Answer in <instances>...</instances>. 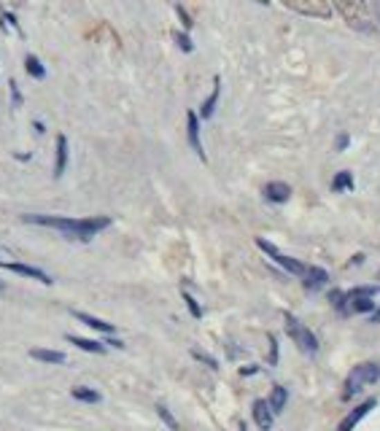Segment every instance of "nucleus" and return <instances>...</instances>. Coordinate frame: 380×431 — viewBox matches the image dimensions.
<instances>
[{"label": "nucleus", "instance_id": "obj_3", "mask_svg": "<svg viewBox=\"0 0 380 431\" xmlns=\"http://www.w3.org/2000/svg\"><path fill=\"white\" fill-rule=\"evenodd\" d=\"M332 8H337L343 14V19L354 30H361V33H375V22H372V8L370 3L364 0H337L332 3Z\"/></svg>", "mask_w": 380, "mask_h": 431}, {"label": "nucleus", "instance_id": "obj_19", "mask_svg": "<svg viewBox=\"0 0 380 431\" xmlns=\"http://www.w3.org/2000/svg\"><path fill=\"white\" fill-rule=\"evenodd\" d=\"M219 92H221V78L216 76L213 78V92H210V98L203 102V108H200V116L203 119H210L213 116V111H216V102H219Z\"/></svg>", "mask_w": 380, "mask_h": 431}, {"label": "nucleus", "instance_id": "obj_13", "mask_svg": "<svg viewBox=\"0 0 380 431\" xmlns=\"http://www.w3.org/2000/svg\"><path fill=\"white\" fill-rule=\"evenodd\" d=\"M289 197H291V186L289 183H283V181H270L267 186H264V200L267 203H289Z\"/></svg>", "mask_w": 380, "mask_h": 431}, {"label": "nucleus", "instance_id": "obj_33", "mask_svg": "<svg viewBox=\"0 0 380 431\" xmlns=\"http://www.w3.org/2000/svg\"><path fill=\"white\" fill-rule=\"evenodd\" d=\"M256 372V367H246V369H240V375H253Z\"/></svg>", "mask_w": 380, "mask_h": 431}, {"label": "nucleus", "instance_id": "obj_7", "mask_svg": "<svg viewBox=\"0 0 380 431\" xmlns=\"http://www.w3.org/2000/svg\"><path fill=\"white\" fill-rule=\"evenodd\" d=\"M283 6L302 14V17H313V19H329L332 11H334L329 0H286Z\"/></svg>", "mask_w": 380, "mask_h": 431}, {"label": "nucleus", "instance_id": "obj_32", "mask_svg": "<svg viewBox=\"0 0 380 431\" xmlns=\"http://www.w3.org/2000/svg\"><path fill=\"white\" fill-rule=\"evenodd\" d=\"M370 318H372V324H380V307L372 310V315H370Z\"/></svg>", "mask_w": 380, "mask_h": 431}, {"label": "nucleus", "instance_id": "obj_2", "mask_svg": "<svg viewBox=\"0 0 380 431\" xmlns=\"http://www.w3.org/2000/svg\"><path fill=\"white\" fill-rule=\"evenodd\" d=\"M375 286H356L351 291H332L329 302L343 313V315H359V313H372L375 310Z\"/></svg>", "mask_w": 380, "mask_h": 431}, {"label": "nucleus", "instance_id": "obj_11", "mask_svg": "<svg viewBox=\"0 0 380 431\" xmlns=\"http://www.w3.org/2000/svg\"><path fill=\"white\" fill-rule=\"evenodd\" d=\"M329 283V273L324 270V267H307L302 275V286L305 291H318V288H324Z\"/></svg>", "mask_w": 380, "mask_h": 431}, {"label": "nucleus", "instance_id": "obj_34", "mask_svg": "<svg viewBox=\"0 0 380 431\" xmlns=\"http://www.w3.org/2000/svg\"><path fill=\"white\" fill-rule=\"evenodd\" d=\"M240 431H248V426H246V423H240Z\"/></svg>", "mask_w": 380, "mask_h": 431}, {"label": "nucleus", "instance_id": "obj_20", "mask_svg": "<svg viewBox=\"0 0 380 431\" xmlns=\"http://www.w3.org/2000/svg\"><path fill=\"white\" fill-rule=\"evenodd\" d=\"M71 394H73V399H78V402H87V405H98V402L102 399L95 388H87V385H76Z\"/></svg>", "mask_w": 380, "mask_h": 431}, {"label": "nucleus", "instance_id": "obj_5", "mask_svg": "<svg viewBox=\"0 0 380 431\" xmlns=\"http://www.w3.org/2000/svg\"><path fill=\"white\" fill-rule=\"evenodd\" d=\"M283 327H286V334L291 337V342H294L302 354H307V356L318 354V337L307 329L300 318H294L291 313H286V315H283Z\"/></svg>", "mask_w": 380, "mask_h": 431}, {"label": "nucleus", "instance_id": "obj_22", "mask_svg": "<svg viewBox=\"0 0 380 431\" xmlns=\"http://www.w3.org/2000/svg\"><path fill=\"white\" fill-rule=\"evenodd\" d=\"M25 71H27V76H33V78H46V68H44L41 59L33 57V54L25 57Z\"/></svg>", "mask_w": 380, "mask_h": 431}, {"label": "nucleus", "instance_id": "obj_25", "mask_svg": "<svg viewBox=\"0 0 380 431\" xmlns=\"http://www.w3.org/2000/svg\"><path fill=\"white\" fill-rule=\"evenodd\" d=\"M176 44L181 46V51H186V54L194 51V44H192V38H189L186 33H176Z\"/></svg>", "mask_w": 380, "mask_h": 431}, {"label": "nucleus", "instance_id": "obj_26", "mask_svg": "<svg viewBox=\"0 0 380 431\" xmlns=\"http://www.w3.org/2000/svg\"><path fill=\"white\" fill-rule=\"evenodd\" d=\"M192 356L197 358V361H203V364H208L210 369H219V361L213 358V356H208V354H203V351H192Z\"/></svg>", "mask_w": 380, "mask_h": 431}, {"label": "nucleus", "instance_id": "obj_31", "mask_svg": "<svg viewBox=\"0 0 380 431\" xmlns=\"http://www.w3.org/2000/svg\"><path fill=\"white\" fill-rule=\"evenodd\" d=\"M370 8L375 11V19H378V25H380V0H375V3H370Z\"/></svg>", "mask_w": 380, "mask_h": 431}, {"label": "nucleus", "instance_id": "obj_14", "mask_svg": "<svg viewBox=\"0 0 380 431\" xmlns=\"http://www.w3.org/2000/svg\"><path fill=\"white\" fill-rule=\"evenodd\" d=\"M71 315H73V318H78L81 324H87L89 329H98V331H102V334H114V331H116V327H114V324L100 321V318H95V315L84 313V310H71Z\"/></svg>", "mask_w": 380, "mask_h": 431}, {"label": "nucleus", "instance_id": "obj_28", "mask_svg": "<svg viewBox=\"0 0 380 431\" xmlns=\"http://www.w3.org/2000/svg\"><path fill=\"white\" fill-rule=\"evenodd\" d=\"M267 340H270V364H278V342L273 334H267Z\"/></svg>", "mask_w": 380, "mask_h": 431}, {"label": "nucleus", "instance_id": "obj_15", "mask_svg": "<svg viewBox=\"0 0 380 431\" xmlns=\"http://www.w3.org/2000/svg\"><path fill=\"white\" fill-rule=\"evenodd\" d=\"M68 167V138L57 135V152H54V178H62Z\"/></svg>", "mask_w": 380, "mask_h": 431}, {"label": "nucleus", "instance_id": "obj_8", "mask_svg": "<svg viewBox=\"0 0 380 431\" xmlns=\"http://www.w3.org/2000/svg\"><path fill=\"white\" fill-rule=\"evenodd\" d=\"M3 270H8V273H17V275H22V278H30V280H38V283H44V286H51L54 280L44 273V270H38V267H30V264H22V262H17V259H8L6 264H3Z\"/></svg>", "mask_w": 380, "mask_h": 431}, {"label": "nucleus", "instance_id": "obj_24", "mask_svg": "<svg viewBox=\"0 0 380 431\" xmlns=\"http://www.w3.org/2000/svg\"><path fill=\"white\" fill-rule=\"evenodd\" d=\"M183 302H186V307H189V313L194 315V318H203V307L197 304V300L189 294V291H183Z\"/></svg>", "mask_w": 380, "mask_h": 431}, {"label": "nucleus", "instance_id": "obj_35", "mask_svg": "<svg viewBox=\"0 0 380 431\" xmlns=\"http://www.w3.org/2000/svg\"><path fill=\"white\" fill-rule=\"evenodd\" d=\"M3 288H6V283H3V280H0V291H3Z\"/></svg>", "mask_w": 380, "mask_h": 431}, {"label": "nucleus", "instance_id": "obj_29", "mask_svg": "<svg viewBox=\"0 0 380 431\" xmlns=\"http://www.w3.org/2000/svg\"><path fill=\"white\" fill-rule=\"evenodd\" d=\"M348 143H351V138L343 132V135H337V152H345L348 149Z\"/></svg>", "mask_w": 380, "mask_h": 431}, {"label": "nucleus", "instance_id": "obj_17", "mask_svg": "<svg viewBox=\"0 0 380 431\" xmlns=\"http://www.w3.org/2000/svg\"><path fill=\"white\" fill-rule=\"evenodd\" d=\"M286 399H289V394H286V388L283 385H273V391H270V399H267V405L273 410V415H278L286 410Z\"/></svg>", "mask_w": 380, "mask_h": 431}, {"label": "nucleus", "instance_id": "obj_23", "mask_svg": "<svg viewBox=\"0 0 380 431\" xmlns=\"http://www.w3.org/2000/svg\"><path fill=\"white\" fill-rule=\"evenodd\" d=\"M156 415H159V418L168 423V429H170V431H178V421L173 418V412H170V410H168L165 405H156Z\"/></svg>", "mask_w": 380, "mask_h": 431}, {"label": "nucleus", "instance_id": "obj_16", "mask_svg": "<svg viewBox=\"0 0 380 431\" xmlns=\"http://www.w3.org/2000/svg\"><path fill=\"white\" fill-rule=\"evenodd\" d=\"M30 356L35 361H44V364H65V354L62 351H49V348H30Z\"/></svg>", "mask_w": 380, "mask_h": 431}, {"label": "nucleus", "instance_id": "obj_30", "mask_svg": "<svg viewBox=\"0 0 380 431\" xmlns=\"http://www.w3.org/2000/svg\"><path fill=\"white\" fill-rule=\"evenodd\" d=\"M11 98H14V105H22V95L17 89V81H11Z\"/></svg>", "mask_w": 380, "mask_h": 431}, {"label": "nucleus", "instance_id": "obj_10", "mask_svg": "<svg viewBox=\"0 0 380 431\" xmlns=\"http://www.w3.org/2000/svg\"><path fill=\"white\" fill-rule=\"evenodd\" d=\"M186 138H189L192 152L205 162V149H203V140H200V116H197L194 111L186 113Z\"/></svg>", "mask_w": 380, "mask_h": 431}, {"label": "nucleus", "instance_id": "obj_18", "mask_svg": "<svg viewBox=\"0 0 380 431\" xmlns=\"http://www.w3.org/2000/svg\"><path fill=\"white\" fill-rule=\"evenodd\" d=\"M68 342H73L76 348L87 351V354H105V345L98 340H87V337H76V334H68Z\"/></svg>", "mask_w": 380, "mask_h": 431}, {"label": "nucleus", "instance_id": "obj_6", "mask_svg": "<svg viewBox=\"0 0 380 431\" xmlns=\"http://www.w3.org/2000/svg\"><path fill=\"white\" fill-rule=\"evenodd\" d=\"M256 246H259V248H262L264 254L270 256V259H273L275 264H280V267H283V270H286L289 275H297V278H302V275H305V270H307V267H305L302 262H300V259H291V256H286L283 251H280V248H275V246H273L270 240L259 237V240H256Z\"/></svg>", "mask_w": 380, "mask_h": 431}, {"label": "nucleus", "instance_id": "obj_21", "mask_svg": "<svg viewBox=\"0 0 380 431\" xmlns=\"http://www.w3.org/2000/svg\"><path fill=\"white\" fill-rule=\"evenodd\" d=\"M332 189H334V192H351V189H354V176H351V170H343V173H337V176L332 178Z\"/></svg>", "mask_w": 380, "mask_h": 431}, {"label": "nucleus", "instance_id": "obj_1", "mask_svg": "<svg viewBox=\"0 0 380 431\" xmlns=\"http://www.w3.org/2000/svg\"><path fill=\"white\" fill-rule=\"evenodd\" d=\"M25 224H38V227L57 229L60 235H65L68 240L78 243H89L95 235H100L102 229L111 224L108 216H92V219H68V216H25Z\"/></svg>", "mask_w": 380, "mask_h": 431}, {"label": "nucleus", "instance_id": "obj_4", "mask_svg": "<svg viewBox=\"0 0 380 431\" xmlns=\"http://www.w3.org/2000/svg\"><path fill=\"white\" fill-rule=\"evenodd\" d=\"M378 380H380V364H375V361L356 364L354 369L348 372V378H345L343 399H345V402H348V399H354L361 388H367V385H372V383H378Z\"/></svg>", "mask_w": 380, "mask_h": 431}, {"label": "nucleus", "instance_id": "obj_9", "mask_svg": "<svg viewBox=\"0 0 380 431\" xmlns=\"http://www.w3.org/2000/svg\"><path fill=\"white\" fill-rule=\"evenodd\" d=\"M375 407H378V399H375V396H372V399H367V402H361V405L354 407V410H351V412H348V415L340 421L337 431H354L356 426H359V421H361L364 415H370Z\"/></svg>", "mask_w": 380, "mask_h": 431}, {"label": "nucleus", "instance_id": "obj_12", "mask_svg": "<svg viewBox=\"0 0 380 431\" xmlns=\"http://www.w3.org/2000/svg\"><path fill=\"white\" fill-rule=\"evenodd\" d=\"M251 415H253V423L262 431L273 429V410L267 405V399H256L251 405Z\"/></svg>", "mask_w": 380, "mask_h": 431}, {"label": "nucleus", "instance_id": "obj_27", "mask_svg": "<svg viewBox=\"0 0 380 431\" xmlns=\"http://www.w3.org/2000/svg\"><path fill=\"white\" fill-rule=\"evenodd\" d=\"M176 14L181 17V25L186 27V30H192V17L186 14V8H183V6H176Z\"/></svg>", "mask_w": 380, "mask_h": 431}]
</instances>
